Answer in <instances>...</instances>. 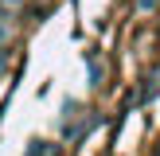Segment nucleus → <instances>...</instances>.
<instances>
[{"label": "nucleus", "mask_w": 160, "mask_h": 156, "mask_svg": "<svg viewBox=\"0 0 160 156\" xmlns=\"http://www.w3.org/2000/svg\"><path fill=\"white\" fill-rule=\"evenodd\" d=\"M28 156H47V140H31V148H28Z\"/></svg>", "instance_id": "1"}, {"label": "nucleus", "mask_w": 160, "mask_h": 156, "mask_svg": "<svg viewBox=\"0 0 160 156\" xmlns=\"http://www.w3.org/2000/svg\"><path fill=\"white\" fill-rule=\"evenodd\" d=\"M152 4H156V0H141V8H152Z\"/></svg>", "instance_id": "2"}]
</instances>
